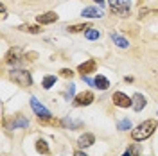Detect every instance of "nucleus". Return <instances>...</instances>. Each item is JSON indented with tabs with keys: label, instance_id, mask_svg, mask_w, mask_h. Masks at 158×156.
I'll list each match as a JSON object with an SVG mask.
<instances>
[{
	"label": "nucleus",
	"instance_id": "1",
	"mask_svg": "<svg viewBox=\"0 0 158 156\" xmlns=\"http://www.w3.org/2000/svg\"><path fill=\"white\" fill-rule=\"evenodd\" d=\"M155 129H156V120H146L131 131V137H133V140L140 142V140H146L151 137L155 133Z\"/></svg>",
	"mask_w": 158,
	"mask_h": 156
},
{
	"label": "nucleus",
	"instance_id": "2",
	"mask_svg": "<svg viewBox=\"0 0 158 156\" xmlns=\"http://www.w3.org/2000/svg\"><path fill=\"white\" fill-rule=\"evenodd\" d=\"M9 79L13 83H16L18 86H31V83H32V79H31V74L27 70H11L9 74Z\"/></svg>",
	"mask_w": 158,
	"mask_h": 156
},
{
	"label": "nucleus",
	"instance_id": "3",
	"mask_svg": "<svg viewBox=\"0 0 158 156\" xmlns=\"http://www.w3.org/2000/svg\"><path fill=\"white\" fill-rule=\"evenodd\" d=\"M110 7L117 13L118 16L129 14V0H110Z\"/></svg>",
	"mask_w": 158,
	"mask_h": 156
},
{
	"label": "nucleus",
	"instance_id": "4",
	"mask_svg": "<svg viewBox=\"0 0 158 156\" xmlns=\"http://www.w3.org/2000/svg\"><path fill=\"white\" fill-rule=\"evenodd\" d=\"M111 101H113V104H117V106L120 108H129L133 106V99H129L126 93H122V92H115L113 93V97H111Z\"/></svg>",
	"mask_w": 158,
	"mask_h": 156
},
{
	"label": "nucleus",
	"instance_id": "5",
	"mask_svg": "<svg viewBox=\"0 0 158 156\" xmlns=\"http://www.w3.org/2000/svg\"><path fill=\"white\" fill-rule=\"evenodd\" d=\"M31 108L34 109V113H36L38 117H43V118H49L50 117V111L43 106V104H40L34 97H31Z\"/></svg>",
	"mask_w": 158,
	"mask_h": 156
},
{
	"label": "nucleus",
	"instance_id": "6",
	"mask_svg": "<svg viewBox=\"0 0 158 156\" xmlns=\"http://www.w3.org/2000/svg\"><path fill=\"white\" fill-rule=\"evenodd\" d=\"M92 101H94V93L92 92H83V93L76 95L74 104L76 106H88V104H92Z\"/></svg>",
	"mask_w": 158,
	"mask_h": 156
},
{
	"label": "nucleus",
	"instance_id": "7",
	"mask_svg": "<svg viewBox=\"0 0 158 156\" xmlns=\"http://www.w3.org/2000/svg\"><path fill=\"white\" fill-rule=\"evenodd\" d=\"M6 61L9 63V65H18L22 63V50L18 47H15V49H11L7 52V56H6Z\"/></svg>",
	"mask_w": 158,
	"mask_h": 156
},
{
	"label": "nucleus",
	"instance_id": "8",
	"mask_svg": "<svg viewBox=\"0 0 158 156\" xmlns=\"http://www.w3.org/2000/svg\"><path fill=\"white\" fill-rule=\"evenodd\" d=\"M146 104H148V101H146V97L142 93H135L133 95V109L135 111H142L146 108Z\"/></svg>",
	"mask_w": 158,
	"mask_h": 156
},
{
	"label": "nucleus",
	"instance_id": "9",
	"mask_svg": "<svg viewBox=\"0 0 158 156\" xmlns=\"http://www.w3.org/2000/svg\"><path fill=\"white\" fill-rule=\"evenodd\" d=\"M95 68H97V63H95L94 59H90V61H86V63L79 65L77 70L83 74V76H86V74H90V72H95Z\"/></svg>",
	"mask_w": 158,
	"mask_h": 156
},
{
	"label": "nucleus",
	"instance_id": "10",
	"mask_svg": "<svg viewBox=\"0 0 158 156\" xmlns=\"http://www.w3.org/2000/svg\"><path fill=\"white\" fill-rule=\"evenodd\" d=\"M104 13L101 9H97V7H85L83 9V16L85 18H101Z\"/></svg>",
	"mask_w": 158,
	"mask_h": 156
},
{
	"label": "nucleus",
	"instance_id": "11",
	"mask_svg": "<svg viewBox=\"0 0 158 156\" xmlns=\"http://www.w3.org/2000/svg\"><path fill=\"white\" fill-rule=\"evenodd\" d=\"M56 20H58V14H56L54 11H49V13H45V14H40L38 23H54Z\"/></svg>",
	"mask_w": 158,
	"mask_h": 156
},
{
	"label": "nucleus",
	"instance_id": "12",
	"mask_svg": "<svg viewBox=\"0 0 158 156\" xmlns=\"http://www.w3.org/2000/svg\"><path fill=\"white\" fill-rule=\"evenodd\" d=\"M94 142H95L94 135H92V133H85V135H83V137L77 140V146H79V147H90Z\"/></svg>",
	"mask_w": 158,
	"mask_h": 156
},
{
	"label": "nucleus",
	"instance_id": "13",
	"mask_svg": "<svg viewBox=\"0 0 158 156\" xmlns=\"http://www.w3.org/2000/svg\"><path fill=\"white\" fill-rule=\"evenodd\" d=\"M95 81V88H99V90H108L110 86V81L104 76H97V77L94 79Z\"/></svg>",
	"mask_w": 158,
	"mask_h": 156
},
{
	"label": "nucleus",
	"instance_id": "14",
	"mask_svg": "<svg viewBox=\"0 0 158 156\" xmlns=\"http://www.w3.org/2000/svg\"><path fill=\"white\" fill-rule=\"evenodd\" d=\"M111 39H113V43L117 45V47H120V49H128V39H124L122 36H118V34H111Z\"/></svg>",
	"mask_w": 158,
	"mask_h": 156
},
{
	"label": "nucleus",
	"instance_id": "15",
	"mask_svg": "<svg viewBox=\"0 0 158 156\" xmlns=\"http://www.w3.org/2000/svg\"><path fill=\"white\" fill-rule=\"evenodd\" d=\"M67 29H69V32H81V31L92 29V25H90V23H79V25H70Z\"/></svg>",
	"mask_w": 158,
	"mask_h": 156
},
{
	"label": "nucleus",
	"instance_id": "16",
	"mask_svg": "<svg viewBox=\"0 0 158 156\" xmlns=\"http://www.w3.org/2000/svg\"><path fill=\"white\" fill-rule=\"evenodd\" d=\"M36 151H38L40 154H49V146H47V142L45 140H38L36 142Z\"/></svg>",
	"mask_w": 158,
	"mask_h": 156
},
{
	"label": "nucleus",
	"instance_id": "17",
	"mask_svg": "<svg viewBox=\"0 0 158 156\" xmlns=\"http://www.w3.org/2000/svg\"><path fill=\"white\" fill-rule=\"evenodd\" d=\"M20 31H23V32H31V34H40L41 29H40L38 25H22Z\"/></svg>",
	"mask_w": 158,
	"mask_h": 156
},
{
	"label": "nucleus",
	"instance_id": "18",
	"mask_svg": "<svg viewBox=\"0 0 158 156\" xmlns=\"http://www.w3.org/2000/svg\"><path fill=\"white\" fill-rule=\"evenodd\" d=\"M54 83H56V77H54V76H47V77L43 79L41 86L45 88V90H49V88H52V86H54Z\"/></svg>",
	"mask_w": 158,
	"mask_h": 156
},
{
	"label": "nucleus",
	"instance_id": "19",
	"mask_svg": "<svg viewBox=\"0 0 158 156\" xmlns=\"http://www.w3.org/2000/svg\"><path fill=\"white\" fill-rule=\"evenodd\" d=\"M85 36H86L88 39H97V38H99V31L92 27V29L86 31V34H85Z\"/></svg>",
	"mask_w": 158,
	"mask_h": 156
},
{
	"label": "nucleus",
	"instance_id": "20",
	"mask_svg": "<svg viewBox=\"0 0 158 156\" xmlns=\"http://www.w3.org/2000/svg\"><path fill=\"white\" fill-rule=\"evenodd\" d=\"M16 127H27V120L23 117H18L16 122H13V129H16Z\"/></svg>",
	"mask_w": 158,
	"mask_h": 156
},
{
	"label": "nucleus",
	"instance_id": "21",
	"mask_svg": "<svg viewBox=\"0 0 158 156\" xmlns=\"http://www.w3.org/2000/svg\"><path fill=\"white\" fill-rule=\"evenodd\" d=\"M117 127L120 129V131H126V129H129V127H131V122H129V120H120Z\"/></svg>",
	"mask_w": 158,
	"mask_h": 156
},
{
	"label": "nucleus",
	"instance_id": "22",
	"mask_svg": "<svg viewBox=\"0 0 158 156\" xmlns=\"http://www.w3.org/2000/svg\"><path fill=\"white\" fill-rule=\"evenodd\" d=\"M63 126H70V127H81V122H72L69 118H65L63 120Z\"/></svg>",
	"mask_w": 158,
	"mask_h": 156
},
{
	"label": "nucleus",
	"instance_id": "23",
	"mask_svg": "<svg viewBox=\"0 0 158 156\" xmlns=\"http://www.w3.org/2000/svg\"><path fill=\"white\" fill-rule=\"evenodd\" d=\"M72 76H74V72H72L70 68H63L61 70V77H72Z\"/></svg>",
	"mask_w": 158,
	"mask_h": 156
},
{
	"label": "nucleus",
	"instance_id": "24",
	"mask_svg": "<svg viewBox=\"0 0 158 156\" xmlns=\"http://www.w3.org/2000/svg\"><path fill=\"white\" fill-rule=\"evenodd\" d=\"M72 95H74V84H70V86L67 88V92H65V97L67 99H70Z\"/></svg>",
	"mask_w": 158,
	"mask_h": 156
},
{
	"label": "nucleus",
	"instance_id": "25",
	"mask_svg": "<svg viewBox=\"0 0 158 156\" xmlns=\"http://www.w3.org/2000/svg\"><path fill=\"white\" fill-rule=\"evenodd\" d=\"M129 153H131V154H135V156H138V154H140L138 146H131V147H129Z\"/></svg>",
	"mask_w": 158,
	"mask_h": 156
},
{
	"label": "nucleus",
	"instance_id": "26",
	"mask_svg": "<svg viewBox=\"0 0 158 156\" xmlns=\"http://www.w3.org/2000/svg\"><path fill=\"white\" fill-rule=\"evenodd\" d=\"M74 156H88V154H86V153H81V151H76Z\"/></svg>",
	"mask_w": 158,
	"mask_h": 156
},
{
	"label": "nucleus",
	"instance_id": "27",
	"mask_svg": "<svg viewBox=\"0 0 158 156\" xmlns=\"http://www.w3.org/2000/svg\"><path fill=\"white\" fill-rule=\"evenodd\" d=\"M95 2H97L99 6H102V4H104V0H95Z\"/></svg>",
	"mask_w": 158,
	"mask_h": 156
},
{
	"label": "nucleus",
	"instance_id": "28",
	"mask_svg": "<svg viewBox=\"0 0 158 156\" xmlns=\"http://www.w3.org/2000/svg\"><path fill=\"white\" fill-rule=\"evenodd\" d=\"M122 156H133V154H131L129 151H126V153H124V154H122Z\"/></svg>",
	"mask_w": 158,
	"mask_h": 156
}]
</instances>
